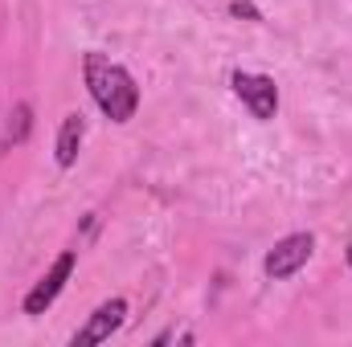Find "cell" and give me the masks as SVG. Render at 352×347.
I'll return each instance as SVG.
<instances>
[{"mask_svg": "<svg viewBox=\"0 0 352 347\" xmlns=\"http://www.w3.org/2000/svg\"><path fill=\"white\" fill-rule=\"evenodd\" d=\"M230 86H234V94L246 102V110H250L254 119L270 123V119L278 115V86H274V78L250 74V70H234V74H230Z\"/></svg>", "mask_w": 352, "mask_h": 347, "instance_id": "3", "label": "cell"}, {"mask_svg": "<svg viewBox=\"0 0 352 347\" xmlns=\"http://www.w3.org/2000/svg\"><path fill=\"white\" fill-rule=\"evenodd\" d=\"M311 254H316V237H311V233H287V237L274 241V250L266 254V261H263L266 278L283 282V278L299 274V270L311 261Z\"/></svg>", "mask_w": 352, "mask_h": 347, "instance_id": "4", "label": "cell"}, {"mask_svg": "<svg viewBox=\"0 0 352 347\" xmlns=\"http://www.w3.org/2000/svg\"><path fill=\"white\" fill-rule=\"evenodd\" d=\"M29 131H33V106H29V102H16V106L8 110V127H4V152L21 147V143L29 139Z\"/></svg>", "mask_w": 352, "mask_h": 347, "instance_id": "7", "label": "cell"}, {"mask_svg": "<svg viewBox=\"0 0 352 347\" xmlns=\"http://www.w3.org/2000/svg\"><path fill=\"white\" fill-rule=\"evenodd\" d=\"M127 319V298H107L90 311V319L70 335V347H94V344H107Z\"/></svg>", "mask_w": 352, "mask_h": 347, "instance_id": "5", "label": "cell"}, {"mask_svg": "<svg viewBox=\"0 0 352 347\" xmlns=\"http://www.w3.org/2000/svg\"><path fill=\"white\" fill-rule=\"evenodd\" d=\"M344 258H349V265H352V246H349V250H344Z\"/></svg>", "mask_w": 352, "mask_h": 347, "instance_id": "9", "label": "cell"}, {"mask_svg": "<svg viewBox=\"0 0 352 347\" xmlns=\"http://www.w3.org/2000/svg\"><path fill=\"white\" fill-rule=\"evenodd\" d=\"M82 139H87V119L82 110H70L58 127V143H54V160L58 168H74L78 164V152H82Z\"/></svg>", "mask_w": 352, "mask_h": 347, "instance_id": "6", "label": "cell"}, {"mask_svg": "<svg viewBox=\"0 0 352 347\" xmlns=\"http://www.w3.org/2000/svg\"><path fill=\"white\" fill-rule=\"evenodd\" d=\"M230 12H234V16H246V21H263V12H258L250 0H234V4H230Z\"/></svg>", "mask_w": 352, "mask_h": 347, "instance_id": "8", "label": "cell"}, {"mask_svg": "<svg viewBox=\"0 0 352 347\" xmlns=\"http://www.w3.org/2000/svg\"><path fill=\"white\" fill-rule=\"evenodd\" d=\"M82 82H87L94 106L111 123H131L135 119V110H140V86H135V78L119 62H111L107 53L90 49L87 58H82Z\"/></svg>", "mask_w": 352, "mask_h": 347, "instance_id": "1", "label": "cell"}, {"mask_svg": "<svg viewBox=\"0 0 352 347\" xmlns=\"http://www.w3.org/2000/svg\"><path fill=\"white\" fill-rule=\"evenodd\" d=\"M74 265H78V254L74 250H66V254H58L54 265L33 282V290L25 294V302H21V311L25 315H45L54 302H58V294L66 290V282H70V274H74Z\"/></svg>", "mask_w": 352, "mask_h": 347, "instance_id": "2", "label": "cell"}]
</instances>
